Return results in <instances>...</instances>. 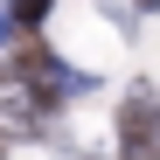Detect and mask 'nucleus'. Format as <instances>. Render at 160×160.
Instances as JSON below:
<instances>
[{"label": "nucleus", "instance_id": "7ed1b4c3", "mask_svg": "<svg viewBox=\"0 0 160 160\" xmlns=\"http://www.w3.org/2000/svg\"><path fill=\"white\" fill-rule=\"evenodd\" d=\"M14 28H21V21H14V7H0V42H7Z\"/></svg>", "mask_w": 160, "mask_h": 160}, {"label": "nucleus", "instance_id": "20e7f679", "mask_svg": "<svg viewBox=\"0 0 160 160\" xmlns=\"http://www.w3.org/2000/svg\"><path fill=\"white\" fill-rule=\"evenodd\" d=\"M139 7H146V14H153V7H160V0H139Z\"/></svg>", "mask_w": 160, "mask_h": 160}, {"label": "nucleus", "instance_id": "f257e3e1", "mask_svg": "<svg viewBox=\"0 0 160 160\" xmlns=\"http://www.w3.org/2000/svg\"><path fill=\"white\" fill-rule=\"evenodd\" d=\"M118 160H160V98L146 84L118 104Z\"/></svg>", "mask_w": 160, "mask_h": 160}, {"label": "nucleus", "instance_id": "f03ea898", "mask_svg": "<svg viewBox=\"0 0 160 160\" xmlns=\"http://www.w3.org/2000/svg\"><path fill=\"white\" fill-rule=\"evenodd\" d=\"M7 7H14V21H21V28H42L56 0H7Z\"/></svg>", "mask_w": 160, "mask_h": 160}, {"label": "nucleus", "instance_id": "39448f33", "mask_svg": "<svg viewBox=\"0 0 160 160\" xmlns=\"http://www.w3.org/2000/svg\"><path fill=\"white\" fill-rule=\"evenodd\" d=\"M0 160H7V153H0Z\"/></svg>", "mask_w": 160, "mask_h": 160}]
</instances>
